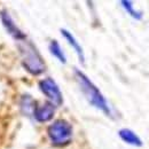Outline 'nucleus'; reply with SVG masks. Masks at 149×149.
I'll return each mask as SVG.
<instances>
[{
  "label": "nucleus",
  "mask_w": 149,
  "mask_h": 149,
  "mask_svg": "<svg viewBox=\"0 0 149 149\" xmlns=\"http://www.w3.org/2000/svg\"><path fill=\"white\" fill-rule=\"evenodd\" d=\"M55 106L52 102H45L41 106H36L33 110V117L39 123L49 122L55 113Z\"/></svg>",
  "instance_id": "nucleus-6"
},
{
  "label": "nucleus",
  "mask_w": 149,
  "mask_h": 149,
  "mask_svg": "<svg viewBox=\"0 0 149 149\" xmlns=\"http://www.w3.org/2000/svg\"><path fill=\"white\" fill-rule=\"evenodd\" d=\"M60 31H61L62 37L64 38V39L69 42V45L74 48V51L76 52V54L78 56L79 61H80L81 63H85V53H84V49H83L81 45L78 42V40L74 38V35H72L69 30H67V29H61Z\"/></svg>",
  "instance_id": "nucleus-7"
},
{
  "label": "nucleus",
  "mask_w": 149,
  "mask_h": 149,
  "mask_svg": "<svg viewBox=\"0 0 149 149\" xmlns=\"http://www.w3.org/2000/svg\"><path fill=\"white\" fill-rule=\"evenodd\" d=\"M47 134L51 142L54 146L57 147L67 146L72 140V134H74L72 125L65 119H56L55 122H53L48 126Z\"/></svg>",
  "instance_id": "nucleus-3"
},
{
  "label": "nucleus",
  "mask_w": 149,
  "mask_h": 149,
  "mask_svg": "<svg viewBox=\"0 0 149 149\" xmlns=\"http://www.w3.org/2000/svg\"><path fill=\"white\" fill-rule=\"evenodd\" d=\"M120 5H122V7L126 10V13L130 15L131 17H133L134 19H138V21L142 19L143 13H142L141 10L135 9L132 1H130V0H122V1H120Z\"/></svg>",
  "instance_id": "nucleus-10"
},
{
  "label": "nucleus",
  "mask_w": 149,
  "mask_h": 149,
  "mask_svg": "<svg viewBox=\"0 0 149 149\" xmlns=\"http://www.w3.org/2000/svg\"><path fill=\"white\" fill-rule=\"evenodd\" d=\"M118 135L119 138L127 145L133 146V147H142L143 142L141 140V138L131 129H120L118 131Z\"/></svg>",
  "instance_id": "nucleus-8"
},
{
  "label": "nucleus",
  "mask_w": 149,
  "mask_h": 149,
  "mask_svg": "<svg viewBox=\"0 0 149 149\" xmlns=\"http://www.w3.org/2000/svg\"><path fill=\"white\" fill-rule=\"evenodd\" d=\"M16 47L19 49L21 55V62L23 68L33 76H39L44 74L46 70V64L40 55L37 47L33 45L31 40H29L28 37L16 41Z\"/></svg>",
  "instance_id": "nucleus-2"
},
{
  "label": "nucleus",
  "mask_w": 149,
  "mask_h": 149,
  "mask_svg": "<svg viewBox=\"0 0 149 149\" xmlns=\"http://www.w3.org/2000/svg\"><path fill=\"white\" fill-rule=\"evenodd\" d=\"M74 78L80 87V91L85 99L88 101V103L96 108L97 110L102 111L106 116H111V109L104 97V95L101 93V91L97 88V86L93 81L84 74L81 70L74 68Z\"/></svg>",
  "instance_id": "nucleus-1"
},
{
  "label": "nucleus",
  "mask_w": 149,
  "mask_h": 149,
  "mask_svg": "<svg viewBox=\"0 0 149 149\" xmlns=\"http://www.w3.org/2000/svg\"><path fill=\"white\" fill-rule=\"evenodd\" d=\"M48 49H49L51 54L54 56V57H56L61 63H63V64H65V63H67V57H65V54H64V52H63V49H62V47L60 46V44H58V41H57V40L53 39V40H51V41H49Z\"/></svg>",
  "instance_id": "nucleus-9"
},
{
  "label": "nucleus",
  "mask_w": 149,
  "mask_h": 149,
  "mask_svg": "<svg viewBox=\"0 0 149 149\" xmlns=\"http://www.w3.org/2000/svg\"><path fill=\"white\" fill-rule=\"evenodd\" d=\"M21 108L23 112L25 113H29V112H32L33 113V110L36 108V104H35V101L31 96L29 95H24L22 96V100H21Z\"/></svg>",
  "instance_id": "nucleus-11"
},
{
  "label": "nucleus",
  "mask_w": 149,
  "mask_h": 149,
  "mask_svg": "<svg viewBox=\"0 0 149 149\" xmlns=\"http://www.w3.org/2000/svg\"><path fill=\"white\" fill-rule=\"evenodd\" d=\"M0 19H1L3 28L7 30V32L13 37V39H14L15 41L26 38V35L16 25V23L13 21L12 16L9 15V13H8L7 10L3 9V10L0 12Z\"/></svg>",
  "instance_id": "nucleus-5"
},
{
  "label": "nucleus",
  "mask_w": 149,
  "mask_h": 149,
  "mask_svg": "<svg viewBox=\"0 0 149 149\" xmlns=\"http://www.w3.org/2000/svg\"><path fill=\"white\" fill-rule=\"evenodd\" d=\"M39 90L41 91V93L44 94L49 102H52L55 107H60L63 103V95L62 92L58 87V85L56 84V81L53 78H45L41 79L39 81Z\"/></svg>",
  "instance_id": "nucleus-4"
}]
</instances>
